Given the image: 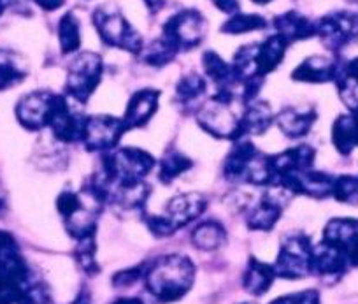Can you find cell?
Here are the masks:
<instances>
[{"mask_svg": "<svg viewBox=\"0 0 358 304\" xmlns=\"http://www.w3.org/2000/svg\"><path fill=\"white\" fill-rule=\"evenodd\" d=\"M106 202H109L108 192L95 178L81 192L64 190L57 199V209L64 219L69 236L76 241L95 236L99 216Z\"/></svg>", "mask_w": 358, "mask_h": 304, "instance_id": "obj_1", "label": "cell"}, {"mask_svg": "<svg viewBox=\"0 0 358 304\" xmlns=\"http://www.w3.org/2000/svg\"><path fill=\"white\" fill-rule=\"evenodd\" d=\"M143 279L155 299L160 303H176L183 299L194 286L195 264L187 255H164L148 265Z\"/></svg>", "mask_w": 358, "mask_h": 304, "instance_id": "obj_2", "label": "cell"}, {"mask_svg": "<svg viewBox=\"0 0 358 304\" xmlns=\"http://www.w3.org/2000/svg\"><path fill=\"white\" fill-rule=\"evenodd\" d=\"M244 102L236 90H216L197 109L199 127L216 139H241V116Z\"/></svg>", "mask_w": 358, "mask_h": 304, "instance_id": "obj_3", "label": "cell"}, {"mask_svg": "<svg viewBox=\"0 0 358 304\" xmlns=\"http://www.w3.org/2000/svg\"><path fill=\"white\" fill-rule=\"evenodd\" d=\"M155 157L146 150L134 146L118 148V150L102 153L101 174L111 183V186L134 185L146 179V176L153 171Z\"/></svg>", "mask_w": 358, "mask_h": 304, "instance_id": "obj_4", "label": "cell"}, {"mask_svg": "<svg viewBox=\"0 0 358 304\" xmlns=\"http://www.w3.org/2000/svg\"><path fill=\"white\" fill-rule=\"evenodd\" d=\"M208 200L201 193H181L165 205L164 212L158 215H148L146 226L157 237H169L179 229L195 222L206 212Z\"/></svg>", "mask_w": 358, "mask_h": 304, "instance_id": "obj_5", "label": "cell"}, {"mask_svg": "<svg viewBox=\"0 0 358 304\" xmlns=\"http://www.w3.org/2000/svg\"><path fill=\"white\" fill-rule=\"evenodd\" d=\"M92 22L102 43L108 46L129 51L132 55H139L143 50L144 43L141 34L130 25L125 15L115 4H104L95 9Z\"/></svg>", "mask_w": 358, "mask_h": 304, "instance_id": "obj_6", "label": "cell"}, {"mask_svg": "<svg viewBox=\"0 0 358 304\" xmlns=\"http://www.w3.org/2000/svg\"><path fill=\"white\" fill-rule=\"evenodd\" d=\"M102 74H104V62L101 55L94 51H83L67 69L65 95L74 100L76 104H86L97 90Z\"/></svg>", "mask_w": 358, "mask_h": 304, "instance_id": "obj_7", "label": "cell"}, {"mask_svg": "<svg viewBox=\"0 0 358 304\" xmlns=\"http://www.w3.org/2000/svg\"><path fill=\"white\" fill-rule=\"evenodd\" d=\"M313 243L306 234L294 233L281 243L274 262L276 278L301 279L311 275Z\"/></svg>", "mask_w": 358, "mask_h": 304, "instance_id": "obj_8", "label": "cell"}, {"mask_svg": "<svg viewBox=\"0 0 358 304\" xmlns=\"http://www.w3.org/2000/svg\"><path fill=\"white\" fill-rule=\"evenodd\" d=\"M208 34V22L197 9H185L171 16L162 29V37L176 51H190L204 41Z\"/></svg>", "mask_w": 358, "mask_h": 304, "instance_id": "obj_9", "label": "cell"}, {"mask_svg": "<svg viewBox=\"0 0 358 304\" xmlns=\"http://www.w3.org/2000/svg\"><path fill=\"white\" fill-rule=\"evenodd\" d=\"M316 37L327 50L339 53L358 41V15L348 11H334L316 22Z\"/></svg>", "mask_w": 358, "mask_h": 304, "instance_id": "obj_10", "label": "cell"}, {"mask_svg": "<svg viewBox=\"0 0 358 304\" xmlns=\"http://www.w3.org/2000/svg\"><path fill=\"white\" fill-rule=\"evenodd\" d=\"M294 197V193L281 185H267V190L260 197L257 205L250 208L246 215V223L251 230L268 233L273 230L278 220L283 215L285 206Z\"/></svg>", "mask_w": 358, "mask_h": 304, "instance_id": "obj_11", "label": "cell"}, {"mask_svg": "<svg viewBox=\"0 0 358 304\" xmlns=\"http://www.w3.org/2000/svg\"><path fill=\"white\" fill-rule=\"evenodd\" d=\"M127 132L122 118L111 115H95L86 118L81 143L88 151L108 153L118 146L120 139Z\"/></svg>", "mask_w": 358, "mask_h": 304, "instance_id": "obj_12", "label": "cell"}, {"mask_svg": "<svg viewBox=\"0 0 358 304\" xmlns=\"http://www.w3.org/2000/svg\"><path fill=\"white\" fill-rule=\"evenodd\" d=\"M58 95L50 90H36L27 93L16 104V118L27 130H43L50 127Z\"/></svg>", "mask_w": 358, "mask_h": 304, "instance_id": "obj_13", "label": "cell"}, {"mask_svg": "<svg viewBox=\"0 0 358 304\" xmlns=\"http://www.w3.org/2000/svg\"><path fill=\"white\" fill-rule=\"evenodd\" d=\"M86 118L88 116L72 108L67 95H58L53 116L50 120V129L62 143H81Z\"/></svg>", "mask_w": 358, "mask_h": 304, "instance_id": "obj_14", "label": "cell"}, {"mask_svg": "<svg viewBox=\"0 0 358 304\" xmlns=\"http://www.w3.org/2000/svg\"><path fill=\"white\" fill-rule=\"evenodd\" d=\"M316 151L309 144H299V146L288 148L278 155H271V169H273V181L294 178L309 171L315 165ZM268 183V185H271Z\"/></svg>", "mask_w": 358, "mask_h": 304, "instance_id": "obj_15", "label": "cell"}, {"mask_svg": "<svg viewBox=\"0 0 358 304\" xmlns=\"http://www.w3.org/2000/svg\"><path fill=\"white\" fill-rule=\"evenodd\" d=\"M348 265H350L348 255L341 248L325 243V241L313 247L311 272H315L325 282H337L346 272Z\"/></svg>", "mask_w": 358, "mask_h": 304, "instance_id": "obj_16", "label": "cell"}, {"mask_svg": "<svg viewBox=\"0 0 358 304\" xmlns=\"http://www.w3.org/2000/svg\"><path fill=\"white\" fill-rule=\"evenodd\" d=\"M341 69H343V64H339L334 57L313 55L306 58L301 65H297V69L292 72V79L299 83H313V85L336 83Z\"/></svg>", "mask_w": 358, "mask_h": 304, "instance_id": "obj_17", "label": "cell"}, {"mask_svg": "<svg viewBox=\"0 0 358 304\" xmlns=\"http://www.w3.org/2000/svg\"><path fill=\"white\" fill-rule=\"evenodd\" d=\"M260 151L248 137L234 141V148L223 162V176L232 183H246L250 169Z\"/></svg>", "mask_w": 358, "mask_h": 304, "instance_id": "obj_18", "label": "cell"}, {"mask_svg": "<svg viewBox=\"0 0 358 304\" xmlns=\"http://www.w3.org/2000/svg\"><path fill=\"white\" fill-rule=\"evenodd\" d=\"M158 100H160V92L155 88H143L134 93L122 118L125 123V129L132 130L148 125V122L157 113Z\"/></svg>", "mask_w": 358, "mask_h": 304, "instance_id": "obj_19", "label": "cell"}, {"mask_svg": "<svg viewBox=\"0 0 358 304\" xmlns=\"http://www.w3.org/2000/svg\"><path fill=\"white\" fill-rule=\"evenodd\" d=\"M318 113L315 108H308V106H290V108H283L276 115L274 122H276L278 129L290 139H301L311 132L313 125H315Z\"/></svg>", "mask_w": 358, "mask_h": 304, "instance_id": "obj_20", "label": "cell"}, {"mask_svg": "<svg viewBox=\"0 0 358 304\" xmlns=\"http://www.w3.org/2000/svg\"><path fill=\"white\" fill-rule=\"evenodd\" d=\"M274 113L267 100L255 99L248 102L241 116V137L262 136L274 123Z\"/></svg>", "mask_w": 358, "mask_h": 304, "instance_id": "obj_21", "label": "cell"}, {"mask_svg": "<svg viewBox=\"0 0 358 304\" xmlns=\"http://www.w3.org/2000/svg\"><path fill=\"white\" fill-rule=\"evenodd\" d=\"M274 29H276L278 36L283 37L288 44L311 39L316 36V23L297 11H287L276 16Z\"/></svg>", "mask_w": 358, "mask_h": 304, "instance_id": "obj_22", "label": "cell"}, {"mask_svg": "<svg viewBox=\"0 0 358 304\" xmlns=\"http://www.w3.org/2000/svg\"><path fill=\"white\" fill-rule=\"evenodd\" d=\"M288 43L281 36L274 34V36L267 37L264 43L257 44V55H255V67H257V74L260 78H265L267 74L276 71L283 62L285 53H287Z\"/></svg>", "mask_w": 358, "mask_h": 304, "instance_id": "obj_23", "label": "cell"}, {"mask_svg": "<svg viewBox=\"0 0 358 304\" xmlns=\"http://www.w3.org/2000/svg\"><path fill=\"white\" fill-rule=\"evenodd\" d=\"M0 271L15 275L22 279H30L29 265L20 251L15 236L0 230Z\"/></svg>", "mask_w": 358, "mask_h": 304, "instance_id": "obj_24", "label": "cell"}, {"mask_svg": "<svg viewBox=\"0 0 358 304\" xmlns=\"http://www.w3.org/2000/svg\"><path fill=\"white\" fill-rule=\"evenodd\" d=\"M202 65L206 76L216 85V90H236L241 86L232 64H227L216 51H206L202 55Z\"/></svg>", "mask_w": 358, "mask_h": 304, "instance_id": "obj_25", "label": "cell"}, {"mask_svg": "<svg viewBox=\"0 0 358 304\" xmlns=\"http://www.w3.org/2000/svg\"><path fill=\"white\" fill-rule=\"evenodd\" d=\"M276 279V272L271 264L260 262L258 258L251 257L248 261L246 271L243 276V286L250 296H264Z\"/></svg>", "mask_w": 358, "mask_h": 304, "instance_id": "obj_26", "label": "cell"}, {"mask_svg": "<svg viewBox=\"0 0 358 304\" xmlns=\"http://www.w3.org/2000/svg\"><path fill=\"white\" fill-rule=\"evenodd\" d=\"M332 144L343 157L351 155V151L358 146V116L341 115L332 125Z\"/></svg>", "mask_w": 358, "mask_h": 304, "instance_id": "obj_27", "label": "cell"}, {"mask_svg": "<svg viewBox=\"0 0 358 304\" xmlns=\"http://www.w3.org/2000/svg\"><path fill=\"white\" fill-rule=\"evenodd\" d=\"M358 237V219H334L327 223L323 230V240L325 243L334 244L341 248L344 254H348L351 244Z\"/></svg>", "mask_w": 358, "mask_h": 304, "instance_id": "obj_28", "label": "cell"}, {"mask_svg": "<svg viewBox=\"0 0 358 304\" xmlns=\"http://www.w3.org/2000/svg\"><path fill=\"white\" fill-rule=\"evenodd\" d=\"M227 241L225 227L215 220L199 223L192 233V243L202 251H215Z\"/></svg>", "mask_w": 358, "mask_h": 304, "instance_id": "obj_29", "label": "cell"}, {"mask_svg": "<svg viewBox=\"0 0 358 304\" xmlns=\"http://www.w3.org/2000/svg\"><path fill=\"white\" fill-rule=\"evenodd\" d=\"M27 78L25 62L18 53L0 50V90H8L20 85Z\"/></svg>", "mask_w": 358, "mask_h": 304, "instance_id": "obj_30", "label": "cell"}, {"mask_svg": "<svg viewBox=\"0 0 358 304\" xmlns=\"http://www.w3.org/2000/svg\"><path fill=\"white\" fill-rule=\"evenodd\" d=\"M206 92H208V83L197 72H188L176 85L178 102L181 106H185V108H190V106L197 104L199 100L206 95Z\"/></svg>", "mask_w": 358, "mask_h": 304, "instance_id": "obj_31", "label": "cell"}, {"mask_svg": "<svg viewBox=\"0 0 358 304\" xmlns=\"http://www.w3.org/2000/svg\"><path fill=\"white\" fill-rule=\"evenodd\" d=\"M192 165H194V160L185 153H181V151H169V153L164 155L160 164H158V179L164 185H169L178 176L190 171Z\"/></svg>", "mask_w": 358, "mask_h": 304, "instance_id": "obj_32", "label": "cell"}, {"mask_svg": "<svg viewBox=\"0 0 358 304\" xmlns=\"http://www.w3.org/2000/svg\"><path fill=\"white\" fill-rule=\"evenodd\" d=\"M58 41H60V50L64 55L74 53L81 46V25L72 13L62 16L58 23Z\"/></svg>", "mask_w": 358, "mask_h": 304, "instance_id": "obj_33", "label": "cell"}, {"mask_svg": "<svg viewBox=\"0 0 358 304\" xmlns=\"http://www.w3.org/2000/svg\"><path fill=\"white\" fill-rule=\"evenodd\" d=\"M267 27L264 16L260 15H244V13H237L232 15L222 27L220 32L229 34V36H241V34L255 32V30H262Z\"/></svg>", "mask_w": 358, "mask_h": 304, "instance_id": "obj_34", "label": "cell"}, {"mask_svg": "<svg viewBox=\"0 0 358 304\" xmlns=\"http://www.w3.org/2000/svg\"><path fill=\"white\" fill-rule=\"evenodd\" d=\"M139 55L144 64L151 65V67H164L174 60L178 51L164 37H160V39H155L150 46H143Z\"/></svg>", "mask_w": 358, "mask_h": 304, "instance_id": "obj_35", "label": "cell"}, {"mask_svg": "<svg viewBox=\"0 0 358 304\" xmlns=\"http://www.w3.org/2000/svg\"><path fill=\"white\" fill-rule=\"evenodd\" d=\"M74 257L76 261H78L79 268H81L86 275L90 276L99 275L97 243H95V236L79 240L78 247H76V251H74Z\"/></svg>", "mask_w": 358, "mask_h": 304, "instance_id": "obj_36", "label": "cell"}, {"mask_svg": "<svg viewBox=\"0 0 358 304\" xmlns=\"http://www.w3.org/2000/svg\"><path fill=\"white\" fill-rule=\"evenodd\" d=\"M336 86L337 92H339L341 100H343V104L346 106L348 111H350L351 115L358 116V79L346 74V72L341 69L339 76H337L336 79Z\"/></svg>", "mask_w": 358, "mask_h": 304, "instance_id": "obj_37", "label": "cell"}, {"mask_svg": "<svg viewBox=\"0 0 358 304\" xmlns=\"http://www.w3.org/2000/svg\"><path fill=\"white\" fill-rule=\"evenodd\" d=\"M332 197L344 205H357L358 202V176L344 174L337 176L334 181Z\"/></svg>", "mask_w": 358, "mask_h": 304, "instance_id": "obj_38", "label": "cell"}, {"mask_svg": "<svg viewBox=\"0 0 358 304\" xmlns=\"http://www.w3.org/2000/svg\"><path fill=\"white\" fill-rule=\"evenodd\" d=\"M18 304H55V300L46 283L30 279L23 289Z\"/></svg>", "mask_w": 358, "mask_h": 304, "instance_id": "obj_39", "label": "cell"}, {"mask_svg": "<svg viewBox=\"0 0 358 304\" xmlns=\"http://www.w3.org/2000/svg\"><path fill=\"white\" fill-rule=\"evenodd\" d=\"M271 304H322L320 293L316 290H302V292L288 293V296L278 297Z\"/></svg>", "mask_w": 358, "mask_h": 304, "instance_id": "obj_40", "label": "cell"}, {"mask_svg": "<svg viewBox=\"0 0 358 304\" xmlns=\"http://www.w3.org/2000/svg\"><path fill=\"white\" fill-rule=\"evenodd\" d=\"M144 271H146V269L139 265V268H130L125 269V271L116 272L115 278H113V285H115L116 289H127V286L134 285V283L139 282L141 278H144Z\"/></svg>", "mask_w": 358, "mask_h": 304, "instance_id": "obj_41", "label": "cell"}, {"mask_svg": "<svg viewBox=\"0 0 358 304\" xmlns=\"http://www.w3.org/2000/svg\"><path fill=\"white\" fill-rule=\"evenodd\" d=\"M213 4H215V8L218 9V11L225 13V15H237L241 9V2L239 0H211Z\"/></svg>", "mask_w": 358, "mask_h": 304, "instance_id": "obj_42", "label": "cell"}, {"mask_svg": "<svg viewBox=\"0 0 358 304\" xmlns=\"http://www.w3.org/2000/svg\"><path fill=\"white\" fill-rule=\"evenodd\" d=\"M65 0H36V4L43 8L44 11H57L58 8L64 6Z\"/></svg>", "mask_w": 358, "mask_h": 304, "instance_id": "obj_43", "label": "cell"}, {"mask_svg": "<svg viewBox=\"0 0 358 304\" xmlns=\"http://www.w3.org/2000/svg\"><path fill=\"white\" fill-rule=\"evenodd\" d=\"M343 71L346 72V74L353 76V78L358 79V57L353 58V60H350L348 64H344Z\"/></svg>", "mask_w": 358, "mask_h": 304, "instance_id": "obj_44", "label": "cell"}, {"mask_svg": "<svg viewBox=\"0 0 358 304\" xmlns=\"http://www.w3.org/2000/svg\"><path fill=\"white\" fill-rule=\"evenodd\" d=\"M346 255H348V261H350L351 265H358V237L355 240V243L351 244Z\"/></svg>", "mask_w": 358, "mask_h": 304, "instance_id": "obj_45", "label": "cell"}, {"mask_svg": "<svg viewBox=\"0 0 358 304\" xmlns=\"http://www.w3.org/2000/svg\"><path fill=\"white\" fill-rule=\"evenodd\" d=\"M113 304H146L143 299H139V297H120V299H116Z\"/></svg>", "mask_w": 358, "mask_h": 304, "instance_id": "obj_46", "label": "cell"}, {"mask_svg": "<svg viewBox=\"0 0 358 304\" xmlns=\"http://www.w3.org/2000/svg\"><path fill=\"white\" fill-rule=\"evenodd\" d=\"M72 304H92V300H90L88 293L81 292L78 297H76V300Z\"/></svg>", "mask_w": 358, "mask_h": 304, "instance_id": "obj_47", "label": "cell"}, {"mask_svg": "<svg viewBox=\"0 0 358 304\" xmlns=\"http://www.w3.org/2000/svg\"><path fill=\"white\" fill-rule=\"evenodd\" d=\"M255 4H260V6H265L268 4V2H273V0H253Z\"/></svg>", "mask_w": 358, "mask_h": 304, "instance_id": "obj_48", "label": "cell"}, {"mask_svg": "<svg viewBox=\"0 0 358 304\" xmlns=\"http://www.w3.org/2000/svg\"><path fill=\"white\" fill-rule=\"evenodd\" d=\"M4 9H6V2H4V0H0V16H2Z\"/></svg>", "mask_w": 358, "mask_h": 304, "instance_id": "obj_49", "label": "cell"}, {"mask_svg": "<svg viewBox=\"0 0 358 304\" xmlns=\"http://www.w3.org/2000/svg\"><path fill=\"white\" fill-rule=\"evenodd\" d=\"M243 304H257V303H243Z\"/></svg>", "mask_w": 358, "mask_h": 304, "instance_id": "obj_50", "label": "cell"}, {"mask_svg": "<svg viewBox=\"0 0 358 304\" xmlns=\"http://www.w3.org/2000/svg\"><path fill=\"white\" fill-rule=\"evenodd\" d=\"M0 304H6V303H2V300H0Z\"/></svg>", "mask_w": 358, "mask_h": 304, "instance_id": "obj_51", "label": "cell"}, {"mask_svg": "<svg viewBox=\"0 0 358 304\" xmlns=\"http://www.w3.org/2000/svg\"><path fill=\"white\" fill-rule=\"evenodd\" d=\"M357 148H358V146H357Z\"/></svg>", "mask_w": 358, "mask_h": 304, "instance_id": "obj_52", "label": "cell"}]
</instances>
